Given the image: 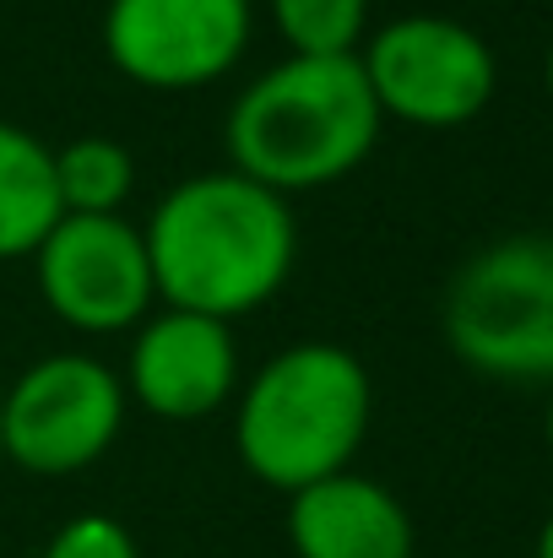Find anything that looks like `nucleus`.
Returning <instances> with one entry per match:
<instances>
[{
    "mask_svg": "<svg viewBox=\"0 0 553 558\" xmlns=\"http://www.w3.org/2000/svg\"><path fill=\"white\" fill-rule=\"evenodd\" d=\"M142 239L153 255L158 299L212 320L261 310L299 260L288 195L244 180L239 169L180 180L147 217Z\"/></svg>",
    "mask_w": 553,
    "mask_h": 558,
    "instance_id": "nucleus-1",
    "label": "nucleus"
},
{
    "mask_svg": "<svg viewBox=\"0 0 553 558\" xmlns=\"http://www.w3.org/2000/svg\"><path fill=\"white\" fill-rule=\"evenodd\" d=\"M380 125L359 54H288L228 109V158L277 195L326 190L374 153Z\"/></svg>",
    "mask_w": 553,
    "mask_h": 558,
    "instance_id": "nucleus-2",
    "label": "nucleus"
},
{
    "mask_svg": "<svg viewBox=\"0 0 553 558\" xmlns=\"http://www.w3.org/2000/svg\"><path fill=\"white\" fill-rule=\"evenodd\" d=\"M374 385L359 353L337 342H293L272 353L233 407V450L244 472L277 494H299L353 466L369 434Z\"/></svg>",
    "mask_w": 553,
    "mask_h": 558,
    "instance_id": "nucleus-3",
    "label": "nucleus"
},
{
    "mask_svg": "<svg viewBox=\"0 0 553 558\" xmlns=\"http://www.w3.org/2000/svg\"><path fill=\"white\" fill-rule=\"evenodd\" d=\"M445 342L489 379H553V233L500 239L450 277Z\"/></svg>",
    "mask_w": 553,
    "mask_h": 558,
    "instance_id": "nucleus-4",
    "label": "nucleus"
},
{
    "mask_svg": "<svg viewBox=\"0 0 553 558\" xmlns=\"http://www.w3.org/2000/svg\"><path fill=\"white\" fill-rule=\"evenodd\" d=\"M359 65H364L380 114L401 125H423V131H456L478 120L500 87L489 38L434 11L385 22L364 44Z\"/></svg>",
    "mask_w": 553,
    "mask_h": 558,
    "instance_id": "nucleus-5",
    "label": "nucleus"
},
{
    "mask_svg": "<svg viewBox=\"0 0 553 558\" xmlns=\"http://www.w3.org/2000/svg\"><path fill=\"white\" fill-rule=\"evenodd\" d=\"M125 428V379L87 359L55 353L0 390V456L38 477L93 466Z\"/></svg>",
    "mask_w": 553,
    "mask_h": 558,
    "instance_id": "nucleus-6",
    "label": "nucleus"
},
{
    "mask_svg": "<svg viewBox=\"0 0 553 558\" xmlns=\"http://www.w3.org/2000/svg\"><path fill=\"white\" fill-rule=\"evenodd\" d=\"M33 271L55 320L87 337L142 326L158 304L147 239L120 211H65L33 250Z\"/></svg>",
    "mask_w": 553,
    "mask_h": 558,
    "instance_id": "nucleus-7",
    "label": "nucleus"
},
{
    "mask_svg": "<svg viewBox=\"0 0 553 558\" xmlns=\"http://www.w3.org/2000/svg\"><path fill=\"white\" fill-rule=\"evenodd\" d=\"M250 27V0H109L104 54L136 87L190 93L244 60Z\"/></svg>",
    "mask_w": 553,
    "mask_h": 558,
    "instance_id": "nucleus-8",
    "label": "nucleus"
},
{
    "mask_svg": "<svg viewBox=\"0 0 553 558\" xmlns=\"http://www.w3.org/2000/svg\"><path fill=\"white\" fill-rule=\"evenodd\" d=\"M125 390L169 423H195L217 412L228 396H239V353L228 320L195 315V310H158L142 320L131 342Z\"/></svg>",
    "mask_w": 553,
    "mask_h": 558,
    "instance_id": "nucleus-9",
    "label": "nucleus"
},
{
    "mask_svg": "<svg viewBox=\"0 0 553 558\" xmlns=\"http://www.w3.org/2000/svg\"><path fill=\"white\" fill-rule=\"evenodd\" d=\"M288 543L299 558H412L407 505L353 466L288 494Z\"/></svg>",
    "mask_w": 553,
    "mask_h": 558,
    "instance_id": "nucleus-10",
    "label": "nucleus"
},
{
    "mask_svg": "<svg viewBox=\"0 0 553 558\" xmlns=\"http://www.w3.org/2000/svg\"><path fill=\"white\" fill-rule=\"evenodd\" d=\"M65 217L55 190V147L0 120V260H22Z\"/></svg>",
    "mask_w": 553,
    "mask_h": 558,
    "instance_id": "nucleus-11",
    "label": "nucleus"
},
{
    "mask_svg": "<svg viewBox=\"0 0 553 558\" xmlns=\"http://www.w3.org/2000/svg\"><path fill=\"white\" fill-rule=\"evenodd\" d=\"M136 185V163L109 136H82L55 153V190L65 211H120Z\"/></svg>",
    "mask_w": 553,
    "mask_h": 558,
    "instance_id": "nucleus-12",
    "label": "nucleus"
},
{
    "mask_svg": "<svg viewBox=\"0 0 553 558\" xmlns=\"http://www.w3.org/2000/svg\"><path fill=\"white\" fill-rule=\"evenodd\" d=\"M272 22L288 54H359L369 0H272Z\"/></svg>",
    "mask_w": 553,
    "mask_h": 558,
    "instance_id": "nucleus-13",
    "label": "nucleus"
},
{
    "mask_svg": "<svg viewBox=\"0 0 553 558\" xmlns=\"http://www.w3.org/2000/svg\"><path fill=\"white\" fill-rule=\"evenodd\" d=\"M38 558H142V554H136V537H131L115 515L87 510V515H71V521L44 543Z\"/></svg>",
    "mask_w": 553,
    "mask_h": 558,
    "instance_id": "nucleus-14",
    "label": "nucleus"
},
{
    "mask_svg": "<svg viewBox=\"0 0 553 558\" xmlns=\"http://www.w3.org/2000/svg\"><path fill=\"white\" fill-rule=\"evenodd\" d=\"M532 558H553V515L543 521V532H538V548H532Z\"/></svg>",
    "mask_w": 553,
    "mask_h": 558,
    "instance_id": "nucleus-15",
    "label": "nucleus"
},
{
    "mask_svg": "<svg viewBox=\"0 0 553 558\" xmlns=\"http://www.w3.org/2000/svg\"><path fill=\"white\" fill-rule=\"evenodd\" d=\"M543 82H549V98H553V44H549V60H543Z\"/></svg>",
    "mask_w": 553,
    "mask_h": 558,
    "instance_id": "nucleus-16",
    "label": "nucleus"
},
{
    "mask_svg": "<svg viewBox=\"0 0 553 558\" xmlns=\"http://www.w3.org/2000/svg\"><path fill=\"white\" fill-rule=\"evenodd\" d=\"M549 445H553V396H549Z\"/></svg>",
    "mask_w": 553,
    "mask_h": 558,
    "instance_id": "nucleus-17",
    "label": "nucleus"
},
{
    "mask_svg": "<svg viewBox=\"0 0 553 558\" xmlns=\"http://www.w3.org/2000/svg\"><path fill=\"white\" fill-rule=\"evenodd\" d=\"M0 390H5V385H0Z\"/></svg>",
    "mask_w": 553,
    "mask_h": 558,
    "instance_id": "nucleus-18",
    "label": "nucleus"
}]
</instances>
